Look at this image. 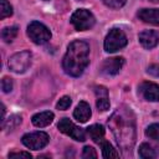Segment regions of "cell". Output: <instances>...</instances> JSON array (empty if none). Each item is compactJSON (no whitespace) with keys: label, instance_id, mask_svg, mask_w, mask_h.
I'll use <instances>...</instances> for the list:
<instances>
[{"label":"cell","instance_id":"e0dca14e","mask_svg":"<svg viewBox=\"0 0 159 159\" xmlns=\"http://www.w3.org/2000/svg\"><path fill=\"white\" fill-rule=\"evenodd\" d=\"M101 147H102V154L104 158H119V153L112 147V144L109 142L102 140Z\"/></svg>","mask_w":159,"mask_h":159},{"label":"cell","instance_id":"8992f818","mask_svg":"<svg viewBox=\"0 0 159 159\" xmlns=\"http://www.w3.org/2000/svg\"><path fill=\"white\" fill-rule=\"evenodd\" d=\"M31 58H32V55L30 51L16 52L9 58V62H7L9 68L15 73H22L30 67Z\"/></svg>","mask_w":159,"mask_h":159},{"label":"cell","instance_id":"5bb4252c","mask_svg":"<svg viewBox=\"0 0 159 159\" xmlns=\"http://www.w3.org/2000/svg\"><path fill=\"white\" fill-rule=\"evenodd\" d=\"M138 17L153 25H159V9H142L138 11Z\"/></svg>","mask_w":159,"mask_h":159},{"label":"cell","instance_id":"7a4b0ae2","mask_svg":"<svg viewBox=\"0 0 159 159\" xmlns=\"http://www.w3.org/2000/svg\"><path fill=\"white\" fill-rule=\"evenodd\" d=\"M89 63V46L87 42L76 40L72 41L62 61L65 72L72 77H78L83 73Z\"/></svg>","mask_w":159,"mask_h":159},{"label":"cell","instance_id":"30bf717a","mask_svg":"<svg viewBox=\"0 0 159 159\" xmlns=\"http://www.w3.org/2000/svg\"><path fill=\"white\" fill-rule=\"evenodd\" d=\"M139 91L147 101L159 102V84L153 82H143L139 87Z\"/></svg>","mask_w":159,"mask_h":159},{"label":"cell","instance_id":"8fae6325","mask_svg":"<svg viewBox=\"0 0 159 159\" xmlns=\"http://www.w3.org/2000/svg\"><path fill=\"white\" fill-rule=\"evenodd\" d=\"M139 42L144 48H153L159 42V34L154 30H144L139 34Z\"/></svg>","mask_w":159,"mask_h":159},{"label":"cell","instance_id":"2e32d148","mask_svg":"<svg viewBox=\"0 0 159 159\" xmlns=\"http://www.w3.org/2000/svg\"><path fill=\"white\" fill-rule=\"evenodd\" d=\"M87 133L89 134L91 139L96 143H101L104 137V128L101 124H93L87 128Z\"/></svg>","mask_w":159,"mask_h":159},{"label":"cell","instance_id":"d4e9b609","mask_svg":"<svg viewBox=\"0 0 159 159\" xmlns=\"http://www.w3.org/2000/svg\"><path fill=\"white\" fill-rule=\"evenodd\" d=\"M104 5H107L111 9H120L127 0H102Z\"/></svg>","mask_w":159,"mask_h":159},{"label":"cell","instance_id":"5b68a950","mask_svg":"<svg viewBox=\"0 0 159 159\" xmlns=\"http://www.w3.org/2000/svg\"><path fill=\"white\" fill-rule=\"evenodd\" d=\"M71 22L77 31H84V30H89L94 25L96 20L91 11L86 9H78L72 14Z\"/></svg>","mask_w":159,"mask_h":159},{"label":"cell","instance_id":"4fadbf2b","mask_svg":"<svg viewBox=\"0 0 159 159\" xmlns=\"http://www.w3.org/2000/svg\"><path fill=\"white\" fill-rule=\"evenodd\" d=\"M91 114H92L91 107H89V104H88L87 102H84V101H81V102L77 104L76 109L73 111V117H75L78 122H81V123L87 122V120L91 118Z\"/></svg>","mask_w":159,"mask_h":159},{"label":"cell","instance_id":"9a60e30c","mask_svg":"<svg viewBox=\"0 0 159 159\" xmlns=\"http://www.w3.org/2000/svg\"><path fill=\"white\" fill-rule=\"evenodd\" d=\"M53 113L50 112V111H46V112H41V113H37L32 117V124L35 127H39V128H43V127H47L48 124L52 123L53 120Z\"/></svg>","mask_w":159,"mask_h":159},{"label":"cell","instance_id":"3957f363","mask_svg":"<svg viewBox=\"0 0 159 159\" xmlns=\"http://www.w3.org/2000/svg\"><path fill=\"white\" fill-rule=\"evenodd\" d=\"M127 42H128V40H127L125 34L120 29L114 27V29L109 30V32L106 36L104 50L107 52H116V51L123 48L127 45Z\"/></svg>","mask_w":159,"mask_h":159},{"label":"cell","instance_id":"9c48e42d","mask_svg":"<svg viewBox=\"0 0 159 159\" xmlns=\"http://www.w3.org/2000/svg\"><path fill=\"white\" fill-rule=\"evenodd\" d=\"M124 58L123 57H111L103 61L101 66V72L106 76H116L123 67Z\"/></svg>","mask_w":159,"mask_h":159},{"label":"cell","instance_id":"4316f807","mask_svg":"<svg viewBox=\"0 0 159 159\" xmlns=\"http://www.w3.org/2000/svg\"><path fill=\"white\" fill-rule=\"evenodd\" d=\"M147 72L154 77H159V65H152L148 67Z\"/></svg>","mask_w":159,"mask_h":159},{"label":"cell","instance_id":"484cf974","mask_svg":"<svg viewBox=\"0 0 159 159\" xmlns=\"http://www.w3.org/2000/svg\"><path fill=\"white\" fill-rule=\"evenodd\" d=\"M82 158H97V153L92 147H84L82 152Z\"/></svg>","mask_w":159,"mask_h":159},{"label":"cell","instance_id":"603a6c76","mask_svg":"<svg viewBox=\"0 0 159 159\" xmlns=\"http://www.w3.org/2000/svg\"><path fill=\"white\" fill-rule=\"evenodd\" d=\"M71 103H72L71 98H70L68 96H63V97L57 102L56 108H57V109H60V111H65V109H67V108L71 106Z\"/></svg>","mask_w":159,"mask_h":159},{"label":"cell","instance_id":"ba28073f","mask_svg":"<svg viewBox=\"0 0 159 159\" xmlns=\"http://www.w3.org/2000/svg\"><path fill=\"white\" fill-rule=\"evenodd\" d=\"M57 128L60 132H62L63 134H67L70 135L72 139L77 140V142H83L86 140V134H84V130L80 127H77L76 124H73L68 118H62L60 119L58 124H57Z\"/></svg>","mask_w":159,"mask_h":159},{"label":"cell","instance_id":"83f0119b","mask_svg":"<svg viewBox=\"0 0 159 159\" xmlns=\"http://www.w3.org/2000/svg\"><path fill=\"white\" fill-rule=\"evenodd\" d=\"M31 158V154L30 153H26V152H14V153H10L9 154V158Z\"/></svg>","mask_w":159,"mask_h":159},{"label":"cell","instance_id":"6da1fadb","mask_svg":"<svg viewBox=\"0 0 159 159\" xmlns=\"http://www.w3.org/2000/svg\"><path fill=\"white\" fill-rule=\"evenodd\" d=\"M118 145L123 152H132L135 143V118L133 112L127 106H120L111 116L108 120Z\"/></svg>","mask_w":159,"mask_h":159},{"label":"cell","instance_id":"44dd1931","mask_svg":"<svg viewBox=\"0 0 159 159\" xmlns=\"http://www.w3.org/2000/svg\"><path fill=\"white\" fill-rule=\"evenodd\" d=\"M145 134H147V137H149L150 139L159 140V123L150 124V125L147 128Z\"/></svg>","mask_w":159,"mask_h":159},{"label":"cell","instance_id":"d6986e66","mask_svg":"<svg viewBox=\"0 0 159 159\" xmlns=\"http://www.w3.org/2000/svg\"><path fill=\"white\" fill-rule=\"evenodd\" d=\"M139 157H142V158H155L157 153H155V149L150 144L143 143L139 147Z\"/></svg>","mask_w":159,"mask_h":159},{"label":"cell","instance_id":"52a82bcc","mask_svg":"<svg viewBox=\"0 0 159 159\" xmlns=\"http://www.w3.org/2000/svg\"><path fill=\"white\" fill-rule=\"evenodd\" d=\"M48 135L45 132H34V133H27L22 137V144L27 147L29 149L32 150H39L42 149L43 147L47 145L48 143Z\"/></svg>","mask_w":159,"mask_h":159},{"label":"cell","instance_id":"ffe728a7","mask_svg":"<svg viewBox=\"0 0 159 159\" xmlns=\"http://www.w3.org/2000/svg\"><path fill=\"white\" fill-rule=\"evenodd\" d=\"M21 123V116H17V114H14L11 117H9L7 122L5 120L4 123H1V127L2 129H14L15 127H17L19 124Z\"/></svg>","mask_w":159,"mask_h":159},{"label":"cell","instance_id":"7402d4cb","mask_svg":"<svg viewBox=\"0 0 159 159\" xmlns=\"http://www.w3.org/2000/svg\"><path fill=\"white\" fill-rule=\"evenodd\" d=\"M1 10H0V17L5 19L12 15V6L7 2V0H1Z\"/></svg>","mask_w":159,"mask_h":159},{"label":"cell","instance_id":"cb8c5ba5","mask_svg":"<svg viewBox=\"0 0 159 159\" xmlns=\"http://www.w3.org/2000/svg\"><path fill=\"white\" fill-rule=\"evenodd\" d=\"M12 87H14V83H12V80L10 77H4L1 80V89H2V92L9 93V92L12 91Z\"/></svg>","mask_w":159,"mask_h":159},{"label":"cell","instance_id":"7c38bea8","mask_svg":"<svg viewBox=\"0 0 159 159\" xmlns=\"http://www.w3.org/2000/svg\"><path fill=\"white\" fill-rule=\"evenodd\" d=\"M94 93H96V104L98 111L106 112L109 108V97H108V89L104 86H94Z\"/></svg>","mask_w":159,"mask_h":159},{"label":"cell","instance_id":"277c9868","mask_svg":"<svg viewBox=\"0 0 159 159\" xmlns=\"http://www.w3.org/2000/svg\"><path fill=\"white\" fill-rule=\"evenodd\" d=\"M27 35L30 40H32V42L37 45H43L51 39V31L48 30V27L39 21H32L29 24Z\"/></svg>","mask_w":159,"mask_h":159},{"label":"cell","instance_id":"ac0fdd59","mask_svg":"<svg viewBox=\"0 0 159 159\" xmlns=\"http://www.w3.org/2000/svg\"><path fill=\"white\" fill-rule=\"evenodd\" d=\"M17 35V27L16 26H6L1 31V37L5 42H11Z\"/></svg>","mask_w":159,"mask_h":159}]
</instances>
